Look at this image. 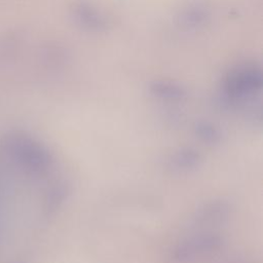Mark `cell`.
<instances>
[{
	"mask_svg": "<svg viewBox=\"0 0 263 263\" xmlns=\"http://www.w3.org/2000/svg\"><path fill=\"white\" fill-rule=\"evenodd\" d=\"M3 156L22 171L34 175H43L53 165L49 150L35 138L23 132H11L0 144Z\"/></svg>",
	"mask_w": 263,
	"mask_h": 263,
	"instance_id": "cell-1",
	"label": "cell"
},
{
	"mask_svg": "<svg viewBox=\"0 0 263 263\" xmlns=\"http://www.w3.org/2000/svg\"><path fill=\"white\" fill-rule=\"evenodd\" d=\"M263 85L261 68L254 63H245L232 68L223 81L226 99L232 103L246 101L260 92Z\"/></svg>",
	"mask_w": 263,
	"mask_h": 263,
	"instance_id": "cell-2",
	"label": "cell"
},
{
	"mask_svg": "<svg viewBox=\"0 0 263 263\" xmlns=\"http://www.w3.org/2000/svg\"><path fill=\"white\" fill-rule=\"evenodd\" d=\"M221 242L222 239L217 234H198L178 245L173 253V259L180 262L187 261L196 255L217 249Z\"/></svg>",
	"mask_w": 263,
	"mask_h": 263,
	"instance_id": "cell-3",
	"label": "cell"
},
{
	"mask_svg": "<svg viewBox=\"0 0 263 263\" xmlns=\"http://www.w3.org/2000/svg\"><path fill=\"white\" fill-rule=\"evenodd\" d=\"M71 16L80 28L90 32H102L107 28L105 15L95 6L85 1L74 3L71 8Z\"/></svg>",
	"mask_w": 263,
	"mask_h": 263,
	"instance_id": "cell-4",
	"label": "cell"
},
{
	"mask_svg": "<svg viewBox=\"0 0 263 263\" xmlns=\"http://www.w3.org/2000/svg\"><path fill=\"white\" fill-rule=\"evenodd\" d=\"M211 18L210 9L202 2H192L183 7L178 14V24L187 30H198Z\"/></svg>",
	"mask_w": 263,
	"mask_h": 263,
	"instance_id": "cell-5",
	"label": "cell"
},
{
	"mask_svg": "<svg viewBox=\"0 0 263 263\" xmlns=\"http://www.w3.org/2000/svg\"><path fill=\"white\" fill-rule=\"evenodd\" d=\"M150 92L161 100L178 102L187 97L186 90L176 82L168 80H155L149 85Z\"/></svg>",
	"mask_w": 263,
	"mask_h": 263,
	"instance_id": "cell-6",
	"label": "cell"
},
{
	"mask_svg": "<svg viewBox=\"0 0 263 263\" xmlns=\"http://www.w3.org/2000/svg\"><path fill=\"white\" fill-rule=\"evenodd\" d=\"M200 160V155L196 151L185 149L173 154V156L168 160V165L174 170L188 171L190 168L198 166Z\"/></svg>",
	"mask_w": 263,
	"mask_h": 263,
	"instance_id": "cell-7",
	"label": "cell"
},
{
	"mask_svg": "<svg viewBox=\"0 0 263 263\" xmlns=\"http://www.w3.org/2000/svg\"><path fill=\"white\" fill-rule=\"evenodd\" d=\"M195 130L199 135V137H202L205 141L215 142L220 137L219 130L210 123L201 122L197 124V126L195 127Z\"/></svg>",
	"mask_w": 263,
	"mask_h": 263,
	"instance_id": "cell-8",
	"label": "cell"
}]
</instances>
